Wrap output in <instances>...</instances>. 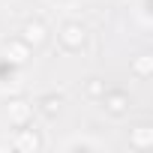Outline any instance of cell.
<instances>
[{"label":"cell","instance_id":"6da1fadb","mask_svg":"<svg viewBox=\"0 0 153 153\" xmlns=\"http://www.w3.org/2000/svg\"><path fill=\"white\" fill-rule=\"evenodd\" d=\"M84 42H87V27H84L81 21L66 18V21L57 24V45H60L63 51L75 54V51H81V48H84Z\"/></svg>","mask_w":153,"mask_h":153},{"label":"cell","instance_id":"7a4b0ae2","mask_svg":"<svg viewBox=\"0 0 153 153\" xmlns=\"http://www.w3.org/2000/svg\"><path fill=\"white\" fill-rule=\"evenodd\" d=\"M12 147L21 150V153H33V150H42V147H45V138L39 135V129H36L33 123H27V126L15 129V135H12Z\"/></svg>","mask_w":153,"mask_h":153},{"label":"cell","instance_id":"3957f363","mask_svg":"<svg viewBox=\"0 0 153 153\" xmlns=\"http://www.w3.org/2000/svg\"><path fill=\"white\" fill-rule=\"evenodd\" d=\"M99 102H102V108L111 114V117H123L126 111H129V93L126 90H120V87H105V93L99 96Z\"/></svg>","mask_w":153,"mask_h":153},{"label":"cell","instance_id":"277c9868","mask_svg":"<svg viewBox=\"0 0 153 153\" xmlns=\"http://www.w3.org/2000/svg\"><path fill=\"white\" fill-rule=\"evenodd\" d=\"M0 51H3V54H6V57H9L15 66H21V69H24V66L33 60V45H27L21 36H15V39H6Z\"/></svg>","mask_w":153,"mask_h":153},{"label":"cell","instance_id":"5b68a950","mask_svg":"<svg viewBox=\"0 0 153 153\" xmlns=\"http://www.w3.org/2000/svg\"><path fill=\"white\" fill-rule=\"evenodd\" d=\"M6 120H9L12 129H21V126L33 123V105L24 102V99H12V102L6 105Z\"/></svg>","mask_w":153,"mask_h":153},{"label":"cell","instance_id":"8992f818","mask_svg":"<svg viewBox=\"0 0 153 153\" xmlns=\"http://www.w3.org/2000/svg\"><path fill=\"white\" fill-rule=\"evenodd\" d=\"M21 84V66H15L3 51H0V90H9Z\"/></svg>","mask_w":153,"mask_h":153},{"label":"cell","instance_id":"52a82bcc","mask_svg":"<svg viewBox=\"0 0 153 153\" xmlns=\"http://www.w3.org/2000/svg\"><path fill=\"white\" fill-rule=\"evenodd\" d=\"M21 39H24L27 45L39 48L42 42H48V27H45L42 21H27V24L21 27Z\"/></svg>","mask_w":153,"mask_h":153},{"label":"cell","instance_id":"ba28073f","mask_svg":"<svg viewBox=\"0 0 153 153\" xmlns=\"http://www.w3.org/2000/svg\"><path fill=\"white\" fill-rule=\"evenodd\" d=\"M60 108H63V96H60V93H42V96L36 99V105H33V111H42L45 117L60 114Z\"/></svg>","mask_w":153,"mask_h":153},{"label":"cell","instance_id":"9c48e42d","mask_svg":"<svg viewBox=\"0 0 153 153\" xmlns=\"http://www.w3.org/2000/svg\"><path fill=\"white\" fill-rule=\"evenodd\" d=\"M60 150H102V141L87 138V135H72L60 144Z\"/></svg>","mask_w":153,"mask_h":153},{"label":"cell","instance_id":"30bf717a","mask_svg":"<svg viewBox=\"0 0 153 153\" xmlns=\"http://www.w3.org/2000/svg\"><path fill=\"white\" fill-rule=\"evenodd\" d=\"M129 144H132L135 150H144V147H150V144H153V129H147V126H138V129L132 132Z\"/></svg>","mask_w":153,"mask_h":153},{"label":"cell","instance_id":"8fae6325","mask_svg":"<svg viewBox=\"0 0 153 153\" xmlns=\"http://www.w3.org/2000/svg\"><path fill=\"white\" fill-rule=\"evenodd\" d=\"M132 3H135V21L144 27V30H150V0H132Z\"/></svg>","mask_w":153,"mask_h":153},{"label":"cell","instance_id":"7c38bea8","mask_svg":"<svg viewBox=\"0 0 153 153\" xmlns=\"http://www.w3.org/2000/svg\"><path fill=\"white\" fill-rule=\"evenodd\" d=\"M132 72L138 75V78H150V72H153V57H150V54H141V57L132 63Z\"/></svg>","mask_w":153,"mask_h":153},{"label":"cell","instance_id":"4fadbf2b","mask_svg":"<svg viewBox=\"0 0 153 153\" xmlns=\"http://www.w3.org/2000/svg\"><path fill=\"white\" fill-rule=\"evenodd\" d=\"M48 6H54V9H60V12H75L84 0H45Z\"/></svg>","mask_w":153,"mask_h":153},{"label":"cell","instance_id":"5bb4252c","mask_svg":"<svg viewBox=\"0 0 153 153\" xmlns=\"http://www.w3.org/2000/svg\"><path fill=\"white\" fill-rule=\"evenodd\" d=\"M84 93H87L90 99H99V96L105 93V81H99V78H90V81H87V87H84Z\"/></svg>","mask_w":153,"mask_h":153},{"label":"cell","instance_id":"9a60e30c","mask_svg":"<svg viewBox=\"0 0 153 153\" xmlns=\"http://www.w3.org/2000/svg\"><path fill=\"white\" fill-rule=\"evenodd\" d=\"M0 147H3V144H0Z\"/></svg>","mask_w":153,"mask_h":153}]
</instances>
